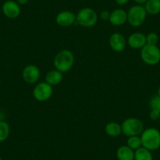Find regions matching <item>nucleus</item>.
<instances>
[{
  "instance_id": "1",
  "label": "nucleus",
  "mask_w": 160,
  "mask_h": 160,
  "mask_svg": "<svg viewBox=\"0 0 160 160\" xmlns=\"http://www.w3.org/2000/svg\"><path fill=\"white\" fill-rule=\"evenodd\" d=\"M75 63V56L71 50L64 49L58 52L53 60V65L62 73L69 72Z\"/></svg>"
},
{
  "instance_id": "2",
  "label": "nucleus",
  "mask_w": 160,
  "mask_h": 160,
  "mask_svg": "<svg viewBox=\"0 0 160 160\" xmlns=\"http://www.w3.org/2000/svg\"><path fill=\"white\" fill-rule=\"evenodd\" d=\"M142 147L149 151H155L160 147V132L155 128L144 130L141 134Z\"/></svg>"
},
{
  "instance_id": "3",
  "label": "nucleus",
  "mask_w": 160,
  "mask_h": 160,
  "mask_svg": "<svg viewBox=\"0 0 160 160\" xmlns=\"http://www.w3.org/2000/svg\"><path fill=\"white\" fill-rule=\"evenodd\" d=\"M122 133L129 137L139 136L144 130V127L141 120L137 118H127L122 122Z\"/></svg>"
},
{
  "instance_id": "4",
  "label": "nucleus",
  "mask_w": 160,
  "mask_h": 160,
  "mask_svg": "<svg viewBox=\"0 0 160 160\" xmlns=\"http://www.w3.org/2000/svg\"><path fill=\"white\" fill-rule=\"evenodd\" d=\"M98 20V13L94 10L89 7L82 8L76 15V22L84 28L93 27Z\"/></svg>"
},
{
  "instance_id": "5",
  "label": "nucleus",
  "mask_w": 160,
  "mask_h": 160,
  "mask_svg": "<svg viewBox=\"0 0 160 160\" xmlns=\"http://www.w3.org/2000/svg\"><path fill=\"white\" fill-rule=\"evenodd\" d=\"M147 17L145 8L141 5L132 7L127 12V22L133 27H140L144 23Z\"/></svg>"
},
{
  "instance_id": "6",
  "label": "nucleus",
  "mask_w": 160,
  "mask_h": 160,
  "mask_svg": "<svg viewBox=\"0 0 160 160\" xmlns=\"http://www.w3.org/2000/svg\"><path fill=\"white\" fill-rule=\"evenodd\" d=\"M141 58L145 64L155 65L160 61V50L156 45L146 44L141 50Z\"/></svg>"
},
{
  "instance_id": "7",
  "label": "nucleus",
  "mask_w": 160,
  "mask_h": 160,
  "mask_svg": "<svg viewBox=\"0 0 160 160\" xmlns=\"http://www.w3.org/2000/svg\"><path fill=\"white\" fill-rule=\"evenodd\" d=\"M53 87L47 82H42L37 84L33 89V97L36 101L40 102L47 101L53 94Z\"/></svg>"
},
{
  "instance_id": "8",
  "label": "nucleus",
  "mask_w": 160,
  "mask_h": 160,
  "mask_svg": "<svg viewBox=\"0 0 160 160\" xmlns=\"http://www.w3.org/2000/svg\"><path fill=\"white\" fill-rule=\"evenodd\" d=\"M22 77L24 82L27 83H36L40 78L39 68L35 64H28L23 70Z\"/></svg>"
},
{
  "instance_id": "9",
  "label": "nucleus",
  "mask_w": 160,
  "mask_h": 160,
  "mask_svg": "<svg viewBox=\"0 0 160 160\" xmlns=\"http://www.w3.org/2000/svg\"><path fill=\"white\" fill-rule=\"evenodd\" d=\"M109 46L115 52H122L125 50L127 45V40L121 33L115 32L109 38Z\"/></svg>"
},
{
  "instance_id": "10",
  "label": "nucleus",
  "mask_w": 160,
  "mask_h": 160,
  "mask_svg": "<svg viewBox=\"0 0 160 160\" xmlns=\"http://www.w3.org/2000/svg\"><path fill=\"white\" fill-rule=\"evenodd\" d=\"M2 10L4 15L10 19H15L21 14V8L19 4L12 0H9L4 2Z\"/></svg>"
},
{
  "instance_id": "11",
  "label": "nucleus",
  "mask_w": 160,
  "mask_h": 160,
  "mask_svg": "<svg viewBox=\"0 0 160 160\" xmlns=\"http://www.w3.org/2000/svg\"><path fill=\"white\" fill-rule=\"evenodd\" d=\"M56 22L61 27H69L76 22V16L72 11L64 10L57 15Z\"/></svg>"
},
{
  "instance_id": "12",
  "label": "nucleus",
  "mask_w": 160,
  "mask_h": 160,
  "mask_svg": "<svg viewBox=\"0 0 160 160\" xmlns=\"http://www.w3.org/2000/svg\"><path fill=\"white\" fill-rule=\"evenodd\" d=\"M127 44L133 49H142L147 44L146 35L141 32H134L128 37Z\"/></svg>"
},
{
  "instance_id": "13",
  "label": "nucleus",
  "mask_w": 160,
  "mask_h": 160,
  "mask_svg": "<svg viewBox=\"0 0 160 160\" xmlns=\"http://www.w3.org/2000/svg\"><path fill=\"white\" fill-rule=\"evenodd\" d=\"M127 21V13L122 9H116L111 13L109 22L114 26L123 25Z\"/></svg>"
},
{
  "instance_id": "14",
  "label": "nucleus",
  "mask_w": 160,
  "mask_h": 160,
  "mask_svg": "<svg viewBox=\"0 0 160 160\" xmlns=\"http://www.w3.org/2000/svg\"><path fill=\"white\" fill-rule=\"evenodd\" d=\"M118 160H134V151L127 145L120 146L116 152Z\"/></svg>"
},
{
  "instance_id": "15",
  "label": "nucleus",
  "mask_w": 160,
  "mask_h": 160,
  "mask_svg": "<svg viewBox=\"0 0 160 160\" xmlns=\"http://www.w3.org/2000/svg\"><path fill=\"white\" fill-rule=\"evenodd\" d=\"M63 79V73L60 71L57 70H51L47 73L45 76V80L47 83L51 85L52 87L53 86L58 85Z\"/></svg>"
},
{
  "instance_id": "16",
  "label": "nucleus",
  "mask_w": 160,
  "mask_h": 160,
  "mask_svg": "<svg viewBox=\"0 0 160 160\" xmlns=\"http://www.w3.org/2000/svg\"><path fill=\"white\" fill-rule=\"evenodd\" d=\"M105 132L109 137L115 138L122 133V127L116 122H110L105 126Z\"/></svg>"
},
{
  "instance_id": "17",
  "label": "nucleus",
  "mask_w": 160,
  "mask_h": 160,
  "mask_svg": "<svg viewBox=\"0 0 160 160\" xmlns=\"http://www.w3.org/2000/svg\"><path fill=\"white\" fill-rule=\"evenodd\" d=\"M145 10L147 13L152 15L160 13V0H148L145 2Z\"/></svg>"
},
{
  "instance_id": "18",
  "label": "nucleus",
  "mask_w": 160,
  "mask_h": 160,
  "mask_svg": "<svg viewBox=\"0 0 160 160\" xmlns=\"http://www.w3.org/2000/svg\"><path fill=\"white\" fill-rule=\"evenodd\" d=\"M134 160H153L151 151L144 147L134 151Z\"/></svg>"
},
{
  "instance_id": "19",
  "label": "nucleus",
  "mask_w": 160,
  "mask_h": 160,
  "mask_svg": "<svg viewBox=\"0 0 160 160\" xmlns=\"http://www.w3.org/2000/svg\"><path fill=\"white\" fill-rule=\"evenodd\" d=\"M127 145L133 151H136L137 149L140 148L141 147H142L141 137L139 136L129 137L127 141Z\"/></svg>"
},
{
  "instance_id": "20",
  "label": "nucleus",
  "mask_w": 160,
  "mask_h": 160,
  "mask_svg": "<svg viewBox=\"0 0 160 160\" xmlns=\"http://www.w3.org/2000/svg\"><path fill=\"white\" fill-rule=\"evenodd\" d=\"M10 128L5 121H0V142L5 141L10 135Z\"/></svg>"
},
{
  "instance_id": "21",
  "label": "nucleus",
  "mask_w": 160,
  "mask_h": 160,
  "mask_svg": "<svg viewBox=\"0 0 160 160\" xmlns=\"http://www.w3.org/2000/svg\"><path fill=\"white\" fill-rule=\"evenodd\" d=\"M149 105L152 110H156L160 112V97L156 95L151 98Z\"/></svg>"
},
{
  "instance_id": "22",
  "label": "nucleus",
  "mask_w": 160,
  "mask_h": 160,
  "mask_svg": "<svg viewBox=\"0 0 160 160\" xmlns=\"http://www.w3.org/2000/svg\"><path fill=\"white\" fill-rule=\"evenodd\" d=\"M146 41L147 44L149 45H156L158 41V36L155 32H151L148 35H146Z\"/></svg>"
},
{
  "instance_id": "23",
  "label": "nucleus",
  "mask_w": 160,
  "mask_h": 160,
  "mask_svg": "<svg viewBox=\"0 0 160 160\" xmlns=\"http://www.w3.org/2000/svg\"><path fill=\"white\" fill-rule=\"evenodd\" d=\"M111 13L108 10H103L100 13V18L102 21H109V18H110Z\"/></svg>"
},
{
  "instance_id": "24",
  "label": "nucleus",
  "mask_w": 160,
  "mask_h": 160,
  "mask_svg": "<svg viewBox=\"0 0 160 160\" xmlns=\"http://www.w3.org/2000/svg\"><path fill=\"white\" fill-rule=\"evenodd\" d=\"M149 116H150L151 119L155 121V120L159 119L160 112H158V111H156V110H152V111H151Z\"/></svg>"
},
{
  "instance_id": "25",
  "label": "nucleus",
  "mask_w": 160,
  "mask_h": 160,
  "mask_svg": "<svg viewBox=\"0 0 160 160\" xmlns=\"http://www.w3.org/2000/svg\"><path fill=\"white\" fill-rule=\"evenodd\" d=\"M115 2H116V3L118 4V5L123 6L129 2V0H115Z\"/></svg>"
},
{
  "instance_id": "26",
  "label": "nucleus",
  "mask_w": 160,
  "mask_h": 160,
  "mask_svg": "<svg viewBox=\"0 0 160 160\" xmlns=\"http://www.w3.org/2000/svg\"><path fill=\"white\" fill-rule=\"evenodd\" d=\"M18 1V4H21V5H24L28 2V0H17Z\"/></svg>"
},
{
  "instance_id": "27",
  "label": "nucleus",
  "mask_w": 160,
  "mask_h": 160,
  "mask_svg": "<svg viewBox=\"0 0 160 160\" xmlns=\"http://www.w3.org/2000/svg\"><path fill=\"white\" fill-rule=\"evenodd\" d=\"M133 1L138 4H143V3H145L148 0H133Z\"/></svg>"
},
{
  "instance_id": "28",
  "label": "nucleus",
  "mask_w": 160,
  "mask_h": 160,
  "mask_svg": "<svg viewBox=\"0 0 160 160\" xmlns=\"http://www.w3.org/2000/svg\"><path fill=\"white\" fill-rule=\"evenodd\" d=\"M158 96L160 97V87H159V88H158Z\"/></svg>"
},
{
  "instance_id": "29",
  "label": "nucleus",
  "mask_w": 160,
  "mask_h": 160,
  "mask_svg": "<svg viewBox=\"0 0 160 160\" xmlns=\"http://www.w3.org/2000/svg\"><path fill=\"white\" fill-rule=\"evenodd\" d=\"M0 160H2V158H1V157H0Z\"/></svg>"
},
{
  "instance_id": "30",
  "label": "nucleus",
  "mask_w": 160,
  "mask_h": 160,
  "mask_svg": "<svg viewBox=\"0 0 160 160\" xmlns=\"http://www.w3.org/2000/svg\"><path fill=\"white\" fill-rule=\"evenodd\" d=\"M159 122H160V117H159Z\"/></svg>"
}]
</instances>
